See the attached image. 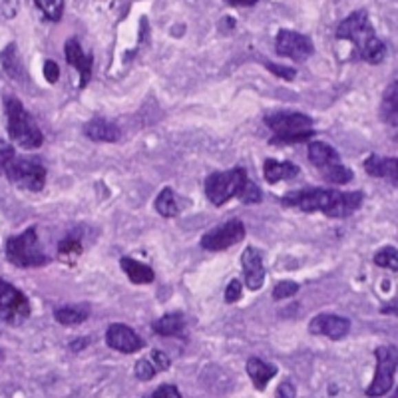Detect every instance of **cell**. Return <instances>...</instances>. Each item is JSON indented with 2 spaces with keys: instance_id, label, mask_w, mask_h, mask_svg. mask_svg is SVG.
I'll return each mask as SVG.
<instances>
[{
  "instance_id": "9c48e42d",
  "label": "cell",
  "mask_w": 398,
  "mask_h": 398,
  "mask_svg": "<svg viewBox=\"0 0 398 398\" xmlns=\"http://www.w3.org/2000/svg\"><path fill=\"white\" fill-rule=\"evenodd\" d=\"M245 239V225L239 219H229L223 225L213 227L211 231H207L201 237V247L207 251H225L229 247H233L237 243H241Z\"/></svg>"
},
{
  "instance_id": "4316f807",
  "label": "cell",
  "mask_w": 398,
  "mask_h": 398,
  "mask_svg": "<svg viewBox=\"0 0 398 398\" xmlns=\"http://www.w3.org/2000/svg\"><path fill=\"white\" fill-rule=\"evenodd\" d=\"M321 178L326 183H333V185H344V183H348L355 178V174H353L350 167H346V165H343V162H339L321 169Z\"/></svg>"
},
{
  "instance_id": "836d02e7",
  "label": "cell",
  "mask_w": 398,
  "mask_h": 398,
  "mask_svg": "<svg viewBox=\"0 0 398 398\" xmlns=\"http://www.w3.org/2000/svg\"><path fill=\"white\" fill-rule=\"evenodd\" d=\"M156 366L151 364V361H145V359H142V361L136 362V366H134V375H136V379L142 380V382H147V380H151L154 377H156Z\"/></svg>"
},
{
  "instance_id": "ffe728a7",
  "label": "cell",
  "mask_w": 398,
  "mask_h": 398,
  "mask_svg": "<svg viewBox=\"0 0 398 398\" xmlns=\"http://www.w3.org/2000/svg\"><path fill=\"white\" fill-rule=\"evenodd\" d=\"M308 162L321 171L333 163L341 162V156L333 145H328L326 142H311L308 144Z\"/></svg>"
},
{
  "instance_id": "2e32d148",
  "label": "cell",
  "mask_w": 398,
  "mask_h": 398,
  "mask_svg": "<svg viewBox=\"0 0 398 398\" xmlns=\"http://www.w3.org/2000/svg\"><path fill=\"white\" fill-rule=\"evenodd\" d=\"M364 171L373 178L388 180L392 185L398 183V160L397 158H380L379 154H370L364 160Z\"/></svg>"
},
{
  "instance_id": "7a4b0ae2",
  "label": "cell",
  "mask_w": 398,
  "mask_h": 398,
  "mask_svg": "<svg viewBox=\"0 0 398 398\" xmlns=\"http://www.w3.org/2000/svg\"><path fill=\"white\" fill-rule=\"evenodd\" d=\"M4 112H6V127L10 140L24 149H38L44 144L42 129L38 127L32 114L22 106L17 96L4 98Z\"/></svg>"
},
{
  "instance_id": "44dd1931",
  "label": "cell",
  "mask_w": 398,
  "mask_h": 398,
  "mask_svg": "<svg viewBox=\"0 0 398 398\" xmlns=\"http://www.w3.org/2000/svg\"><path fill=\"white\" fill-rule=\"evenodd\" d=\"M120 267H122V271L126 273L127 279L134 285H149L156 279V273H154L151 267H147V265L132 259V257H122L120 259Z\"/></svg>"
},
{
  "instance_id": "4fadbf2b",
  "label": "cell",
  "mask_w": 398,
  "mask_h": 398,
  "mask_svg": "<svg viewBox=\"0 0 398 398\" xmlns=\"http://www.w3.org/2000/svg\"><path fill=\"white\" fill-rule=\"evenodd\" d=\"M106 343L109 348L124 353V355H134L144 348V339L124 323H112L106 331Z\"/></svg>"
},
{
  "instance_id": "e0dca14e",
  "label": "cell",
  "mask_w": 398,
  "mask_h": 398,
  "mask_svg": "<svg viewBox=\"0 0 398 398\" xmlns=\"http://www.w3.org/2000/svg\"><path fill=\"white\" fill-rule=\"evenodd\" d=\"M84 134L92 142H118L122 132L114 122H109L106 118H92L90 122L84 124Z\"/></svg>"
},
{
  "instance_id": "8992f818",
  "label": "cell",
  "mask_w": 398,
  "mask_h": 398,
  "mask_svg": "<svg viewBox=\"0 0 398 398\" xmlns=\"http://www.w3.org/2000/svg\"><path fill=\"white\" fill-rule=\"evenodd\" d=\"M4 176L17 187L28 191H42L46 185V167L36 158H12L4 167Z\"/></svg>"
},
{
  "instance_id": "f35d334b",
  "label": "cell",
  "mask_w": 398,
  "mask_h": 398,
  "mask_svg": "<svg viewBox=\"0 0 398 398\" xmlns=\"http://www.w3.org/2000/svg\"><path fill=\"white\" fill-rule=\"evenodd\" d=\"M151 398H181V392L178 390V386L174 384H162L156 388V392L151 395Z\"/></svg>"
},
{
  "instance_id": "ac0fdd59",
  "label": "cell",
  "mask_w": 398,
  "mask_h": 398,
  "mask_svg": "<svg viewBox=\"0 0 398 398\" xmlns=\"http://www.w3.org/2000/svg\"><path fill=\"white\" fill-rule=\"evenodd\" d=\"M245 368H247V375H249V379L253 382L255 390H265L267 384L271 382V379H275L277 373H279V368L275 364L265 362L259 357H251L247 361V364H245Z\"/></svg>"
},
{
  "instance_id": "52a82bcc",
  "label": "cell",
  "mask_w": 398,
  "mask_h": 398,
  "mask_svg": "<svg viewBox=\"0 0 398 398\" xmlns=\"http://www.w3.org/2000/svg\"><path fill=\"white\" fill-rule=\"evenodd\" d=\"M375 357H377V370H375V379L368 384V388L364 390L366 397H384L386 392L392 390L395 386V373H397L398 364V348L392 344H384L375 348Z\"/></svg>"
},
{
  "instance_id": "277c9868",
  "label": "cell",
  "mask_w": 398,
  "mask_h": 398,
  "mask_svg": "<svg viewBox=\"0 0 398 398\" xmlns=\"http://www.w3.org/2000/svg\"><path fill=\"white\" fill-rule=\"evenodd\" d=\"M6 259L14 267L20 269H32V267H44L50 263V257L44 253L40 239H38L36 227H28L19 235L8 237L6 241Z\"/></svg>"
},
{
  "instance_id": "d4e9b609",
  "label": "cell",
  "mask_w": 398,
  "mask_h": 398,
  "mask_svg": "<svg viewBox=\"0 0 398 398\" xmlns=\"http://www.w3.org/2000/svg\"><path fill=\"white\" fill-rule=\"evenodd\" d=\"M382 118L386 124L397 126L398 124V98H397V82H392L384 96H382Z\"/></svg>"
},
{
  "instance_id": "9a60e30c",
  "label": "cell",
  "mask_w": 398,
  "mask_h": 398,
  "mask_svg": "<svg viewBox=\"0 0 398 398\" xmlns=\"http://www.w3.org/2000/svg\"><path fill=\"white\" fill-rule=\"evenodd\" d=\"M241 267H243V277H245V285L247 289L259 291L265 283V265H263V257L255 249L247 247L241 255Z\"/></svg>"
},
{
  "instance_id": "7402d4cb",
  "label": "cell",
  "mask_w": 398,
  "mask_h": 398,
  "mask_svg": "<svg viewBox=\"0 0 398 398\" xmlns=\"http://www.w3.org/2000/svg\"><path fill=\"white\" fill-rule=\"evenodd\" d=\"M154 333L160 337H183L185 317L181 313H167L154 323Z\"/></svg>"
},
{
  "instance_id": "484cf974",
  "label": "cell",
  "mask_w": 398,
  "mask_h": 398,
  "mask_svg": "<svg viewBox=\"0 0 398 398\" xmlns=\"http://www.w3.org/2000/svg\"><path fill=\"white\" fill-rule=\"evenodd\" d=\"M357 56H361L362 60L368 62V64H380V62L386 58V44L375 34V36L370 38L361 50L357 52Z\"/></svg>"
},
{
  "instance_id": "ee69618b",
  "label": "cell",
  "mask_w": 398,
  "mask_h": 398,
  "mask_svg": "<svg viewBox=\"0 0 398 398\" xmlns=\"http://www.w3.org/2000/svg\"><path fill=\"white\" fill-rule=\"evenodd\" d=\"M229 6H255L259 0H225Z\"/></svg>"
},
{
  "instance_id": "f546056e",
  "label": "cell",
  "mask_w": 398,
  "mask_h": 398,
  "mask_svg": "<svg viewBox=\"0 0 398 398\" xmlns=\"http://www.w3.org/2000/svg\"><path fill=\"white\" fill-rule=\"evenodd\" d=\"M375 265L388 269V271H398V251L395 245H386L380 251L375 253Z\"/></svg>"
},
{
  "instance_id": "603a6c76",
  "label": "cell",
  "mask_w": 398,
  "mask_h": 398,
  "mask_svg": "<svg viewBox=\"0 0 398 398\" xmlns=\"http://www.w3.org/2000/svg\"><path fill=\"white\" fill-rule=\"evenodd\" d=\"M263 176L269 183H277L283 180H293L299 176V165L293 162H277V160H267L263 165Z\"/></svg>"
},
{
  "instance_id": "83f0119b",
  "label": "cell",
  "mask_w": 398,
  "mask_h": 398,
  "mask_svg": "<svg viewBox=\"0 0 398 398\" xmlns=\"http://www.w3.org/2000/svg\"><path fill=\"white\" fill-rule=\"evenodd\" d=\"M80 255H82V243L74 235H68L66 239H62V241L58 243V259H60L62 263L74 265Z\"/></svg>"
},
{
  "instance_id": "f6af8a7d",
  "label": "cell",
  "mask_w": 398,
  "mask_h": 398,
  "mask_svg": "<svg viewBox=\"0 0 398 398\" xmlns=\"http://www.w3.org/2000/svg\"><path fill=\"white\" fill-rule=\"evenodd\" d=\"M2 357H4V353H2V350H0V359H2Z\"/></svg>"
},
{
  "instance_id": "f1b7e54d",
  "label": "cell",
  "mask_w": 398,
  "mask_h": 398,
  "mask_svg": "<svg viewBox=\"0 0 398 398\" xmlns=\"http://www.w3.org/2000/svg\"><path fill=\"white\" fill-rule=\"evenodd\" d=\"M56 323L64 326H74L84 323L88 319V311L80 307H58L54 311Z\"/></svg>"
},
{
  "instance_id": "5b68a950",
  "label": "cell",
  "mask_w": 398,
  "mask_h": 398,
  "mask_svg": "<svg viewBox=\"0 0 398 398\" xmlns=\"http://www.w3.org/2000/svg\"><path fill=\"white\" fill-rule=\"evenodd\" d=\"M247 180L249 178L243 167H233L227 171H213L205 180V196L216 207H221L223 203H227L229 199L237 198L241 193Z\"/></svg>"
},
{
  "instance_id": "d6986e66",
  "label": "cell",
  "mask_w": 398,
  "mask_h": 398,
  "mask_svg": "<svg viewBox=\"0 0 398 398\" xmlns=\"http://www.w3.org/2000/svg\"><path fill=\"white\" fill-rule=\"evenodd\" d=\"M0 60H2L4 72L8 74L10 80H14V82H19V84L26 82V70H24V64H22V60H20L19 48H17L14 42H10V44L2 50Z\"/></svg>"
},
{
  "instance_id": "74e56055",
  "label": "cell",
  "mask_w": 398,
  "mask_h": 398,
  "mask_svg": "<svg viewBox=\"0 0 398 398\" xmlns=\"http://www.w3.org/2000/svg\"><path fill=\"white\" fill-rule=\"evenodd\" d=\"M12 158H14V147L6 142H0V176H4V167Z\"/></svg>"
},
{
  "instance_id": "cb8c5ba5",
  "label": "cell",
  "mask_w": 398,
  "mask_h": 398,
  "mask_svg": "<svg viewBox=\"0 0 398 398\" xmlns=\"http://www.w3.org/2000/svg\"><path fill=\"white\" fill-rule=\"evenodd\" d=\"M156 211L162 216V218H178L180 213V207H178V201H176V193L171 187H163L162 191L158 193L156 203H154Z\"/></svg>"
},
{
  "instance_id": "7bdbcfd3",
  "label": "cell",
  "mask_w": 398,
  "mask_h": 398,
  "mask_svg": "<svg viewBox=\"0 0 398 398\" xmlns=\"http://www.w3.org/2000/svg\"><path fill=\"white\" fill-rule=\"evenodd\" d=\"M88 346V339L86 337H82V339H76V341H72V344H70V350L72 353H78V350H84Z\"/></svg>"
},
{
  "instance_id": "60d3db41",
  "label": "cell",
  "mask_w": 398,
  "mask_h": 398,
  "mask_svg": "<svg viewBox=\"0 0 398 398\" xmlns=\"http://www.w3.org/2000/svg\"><path fill=\"white\" fill-rule=\"evenodd\" d=\"M0 10L6 19H12L19 12V0H0Z\"/></svg>"
},
{
  "instance_id": "b9f144b4",
  "label": "cell",
  "mask_w": 398,
  "mask_h": 398,
  "mask_svg": "<svg viewBox=\"0 0 398 398\" xmlns=\"http://www.w3.org/2000/svg\"><path fill=\"white\" fill-rule=\"evenodd\" d=\"M279 398H295L297 397V392H295V386L291 384V382H281L279 386H277V392H275Z\"/></svg>"
},
{
  "instance_id": "3957f363",
  "label": "cell",
  "mask_w": 398,
  "mask_h": 398,
  "mask_svg": "<svg viewBox=\"0 0 398 398\" xmlns=\"http://www.w3.org/2000/svg\"><path fill=\"white\" fill-rule=\"evenodd\" d=\"M265 124L275 134L269 140L273 145L301 144L315 136L313 118L299 112H273L265 116Z\"/></svg>"
},
{
  "instance_id": "8d00e7d4",
  "label": "cell",
  "mask_w": 398,
  "mask_h": 398,
  "mask_svg": "<svg viewBox=\"0 0 398 398\" xmlns=\"http://www.w3.org/2000/svg\"><path fill=\"white\" fill-rule=\"evenodd\" d=\"M265 66H267V70H271L275 76H279V78H283V80H295V76H297L295 68L279 66V64H275V62H265Z\"/></svg>"
},
{
  "instance_id": "6da1fadb",
  "label": "cell",
  "mask_w": 398,
  "mask_h": 398,
  "mask_svg": "<svg viewBox=\"0 0 398 398\" xmlns=\"http://www.w3.org/2000/svg\"><path fill=\"white\" fill-rule=\"evenodd\" d=\"M362 191L344 193L335 187H307V189H295L285 193L281 199L283 205L301 209L305 213L323 211L326 218H348L355 211H359L362 205Z\"/></svg>"
},
{
  "instance_id": "30bf717a",
  "label": "cell",
  "mask_w": 398,
  "mask_h": 398,
  "mask_svg": "<svg viewBox=\"0 0 398 398\" xmlns=\"http://www.w3.org/2000/svg\"><path fill=\"white\" fill-rule=\"evenodd\" d=\"M335 36L339 38V40H350L355 44L357 52H359L362 46L375 36V28H373V24L368 20V12L364 8H361V10L353 12L350 17H346L337 26Z\"/></svg>"
},
{
  "instance_id": "1f68e13d",
  "label": "cell",
  "mask_w": 398,
  "mask_h": 398,
  "mask_svg": "<svg viewBox=\"0 0 398 398\" xmlns=\"http://www.w3.org/2000/svg\"><path fill=\"white\" fill-rule=\"evenodd\" d=\"M237 199L241 201V203H245V205H253V203H261L263 201V193H261V187L255 183V181L247 180L245 181V185H243V189H241V193L237 196Z\"/></svg>"
},
{
  "instance_id": "5bb4252c",
  "label": "cell",
  "mask_w": 398,
  "mask_h": 398,
  "mask_svg": "<svg viewBox=\"0 0 398 398\" xmlns=\"http://www.w3.org/2000/svg\"><path fill=\"white\" fill-rule=\"evenodd\" d=\"M64 54H66V62L74 66L78 74H80V90L86 88L92 80V68H94V54L92 52H84L82 44L78 38H68L64 44Z\"/></svg>"
},
{
  "instance_id": "e575fe53",
  "label": "cell",
  "mask_w": 398,
  "mask_h": 398,
  "mask_svg": "<svg viewBox=\"0 0 398 398\" xmlns=\"http://www.w3.org/2000/svg\"><path fill=\"white\" fill-rule=\"evenodd\" d=\"M241 293H243L241 281H239V279H231L229 285H227V289H225V303H229V305L237 303V301L241 299Z\"/></svg>"
},
{
  "instance_id": "8fae6325",
  "label": "cell",
  "mask_w": 398,
  "mask_h": 398,
  "mask_svg": "<svg viewBox=\"0 0 398 398\" xmlns=\"http://www.w3.org/2000/svg\"><path fill=\"white\" fill-rule=\"evenodd\" d=\"M275 50L279 56H287L291 60H307L308 56H313L315 52V46L311 42V38L305 34H299L295 30H279L277 38H275Z\"/></svg>"
},
{
  "instance_id": "d590c367",
  "label": "cell",
  "mask_w": 398,
  "mask_h": 398,
  "mask_svg": "<svg viewBox=\"0 0 398 398\" xmlns=\"http://www.w3.org/2000/svg\"><path fill=\"white\" fill-rule=\"evenodd\" d=\"M151 364L156 366V370L163 373V370H167V368L171 366V359H169L163 350L154 348V350H151Z\"/></svg>"
},
{
  "instance_id": "ab89813d",
  "label": "cell",
  "mask_w": 398,
  "mask_h": 398,
  "mask_svg": "<svg viewBox=\"0 0 398 398\" xmlns=\"http://www.w3.org/2000/svg\"><path fill=\"white\" fill-rule=\"evenodd\" d=\"M44 78H46L50 84H56V82L60 80V68H58V64L52 62V60H48V62L44 64Z\"/></svg>"
},
{
  "instance_id": "4dcf8cb0",
  "label": "cell",
  "mask_w": 398,
  "mask_h": 398,
  "mask_svg": "<svg viewBox=\"0 0 398 398\" xmlns=\"http://www.w3.org/2000/svg\"><path fill=\"white\" fill-rule=\"evenodd\" d=\"M42 14L52 22H60L64 14V0H36Z\"/></svg>"
},
{
  "instance_id": "d6a6232c",
  "label": "cell",
  "mask_w": 398,
  "mask_h": 398,
  "mask_svg": "<svg viewBox=\"0 0 398 398\" xmlns=\"http://www.w3.org/2000/svg\"><path fill=\"white\" fill-rule=\"evenodd\" d=\"M299 289H301V285L295 283V281H281V283H277L275 289H273V299H275V301H285V299L295 297V295L299 293Z\"/></svg>"
},
{
  "instance_id": "7c38bea8",
  "label": "cell",
  "mask_w": 398,
  "mask_h": 398,
  "mask_svg": "<svg viewBox=\"0 0 398 398\" xmlns=\"http://www.w3.org/2000/svg\"><path fill=\"white\" fill-rule=\"evenodd\" d=\"M350 321L346 317H339V315H328V313H321L317 317L311 319L308 323V333L317 335V337H326L331 341H343L344 337L350 333Z\"/></svg>"
},
{
  "instance_id": "ba28073f",
  "label": "cell",
  "mask_w": 398,
  "mask_h": 398,
  "mask_svg": "<svg viewBox=\"0 0 398 398\" xmlns=\"http://www.w3.org/2000/svg\"><path fill=\"white\" fill-rule=\"evenodd\" d=\"M32 308L26 295L0 277V321L8 325H22L30 317Z\"/></svg>"
}]
</instances>
